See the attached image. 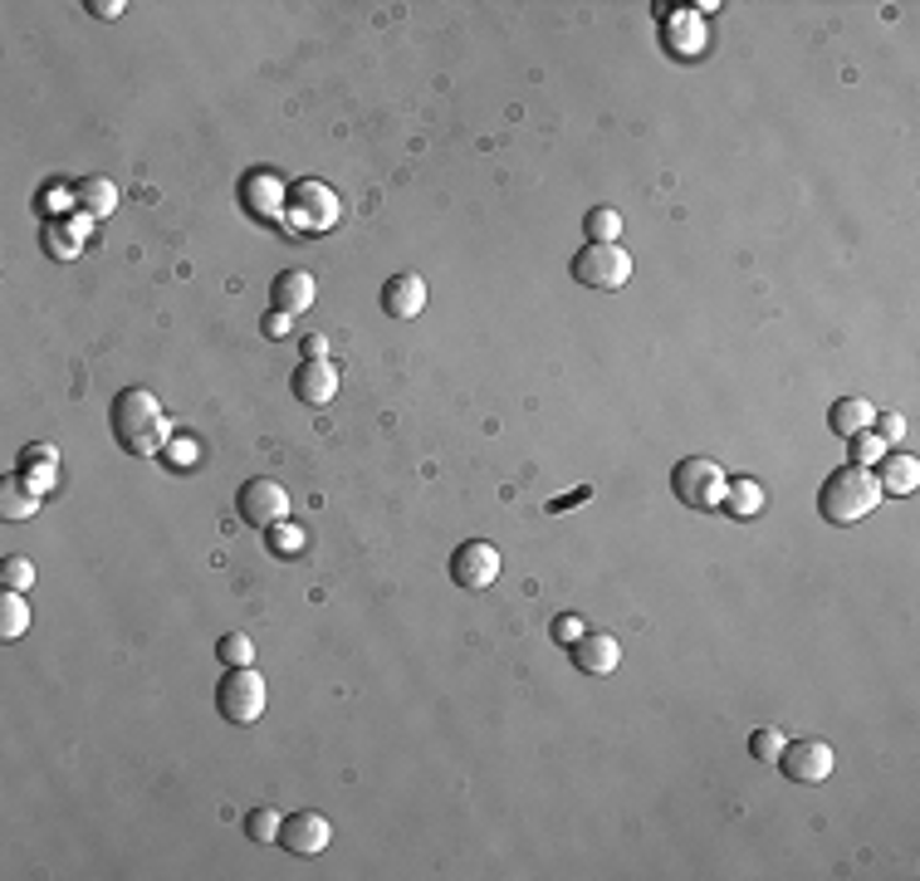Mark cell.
<instances>
[{"label":"cell","instance_id":"6da1fadb","mask_svg":"<svg viewBox=\"0 0 920 881\" xmlns=\"http://www.w3.org/2000/svg\"><path fill=\"white\" fill-rule=\"evenodd\" d=\"M108 422H113V440H118L128 456H142V460L166 450V440H172L162 402H157L148 387H123L108 407Z\"/></svg>","mask_w":920,"mask_h":881},{"label":"cell","instance_id":"7a4b0ae2","mask_svg":"<svg viewBox=\"0 0 920 881\" xmlns=\"http://www.w3.org/2000/svg\"><path fill=\"white\" fill-rule=\"evenodd\" d=\"M876 505H882V485H876V476H872V466H838L828 480H823V490H818V514L828 524H856V519H866Z\"/></svg>","mask_w":920,"mask_h":881},{"label":"cell","instance_id":"3957f363","mask_svg":"<svg viewBox=\"0 0 920 881\" xmlns=\"http://www.w3.org/2000/svg\"><path fill=\"white\" fill-rule=\"evenodd\" d=\"M573 279L588 289L612 294L632 279V255H626V245H617V240H588V245L573 255Z\"/></svg>","mask_w":920,"mask_h":881},{"label":"cell","instance_id":"277c9868","mask_svg":"<svg viewBox=\"0 0 920 881\" xmlns=\"http://www.w3.org/2000/svg\"><path fill=\"white\" fill-rule=\"evenodd\" d=\"M265 676H260L255 666H230L221 676V686H216V710L230 720V725H255L260 716H265Z\"/></svg>","mask_w":920,"mask_h":881},{"label":"cell","instance_id":"5b68a950","mask_svg":"<svg viewBox=\"0 0 920 881\" xmlns=\"http://www.w3.org/2000/svg\"><path fill=\"white\" fill-rule=\"evenodd\" d=\"M725 480L729 476L710 456H686V460H676V470H671L676 500H681L686 510H700V514L720 510V500H725Z\"/></svg>","mask_w":920,"mask_h":881},{"label":"cell","instance_id":"8992f818","mask_svg":"<svg viewBox=\"0 0 920 881\" xmlns=\"http://www.w3.org/2000/svg\"><path fill=\"white\" fill-rule=\"evenodd\" d=\"M235 514L240 524H250V529H279V524L289 519V490L279 485V480H245L235 495Z\"/></svg>","mask_w":920,"mask_h":881},{"label":"cell","instance_id":"52a82bcc","mask_svg":"<svg viewBox=\"0 0 920 881\" xmlns=\"http://www.w3.org/2000/svg\"><path fill=\"white\" fill-rule=\"evenodd\" d=\"M832 744L828 740H783L779 750V769L789 774L793 783H823L832 774Z\"/></svg>","mask_w":920,"mask_h":881},{"label":"cell","instance_id":"ba28073f","mask_svg":"<svg viewBox=\"0 0 920 881\" xmlns=\"http://www.w3.org/2000/svg\"><path fill=\"white\" fill-rule=\"evenodd\" d=\"M495 579H499V549H495V544L465 539L451 553V583L456 587H470V593H480V587H490Z\"/></svg>","mask_w":920,"mask_h":881},{"label":"cell","instance_id":"9c48e42d","mask_svg":"<svg viewBox=\"0 0 920 881\" xmlns=\"http://www.w3.org/2000/svg\"><path fill=\"white\" fill-rule=\"evenodd\" d=\"M329 843H333V827H329V817L313 813V808H304V813H289L285 823H279V847L295 853V857H319Z\"/></svg>","mask_w":920,"mask_h":881},{"label":"cell","instance_id":"30bf717a","mask_svg":"<svg viewBox=\"0 0 920 881\" xmlns=\"http://www.w3.org/2000/svg\"><path fill=\"white\" fill-rule=\"evenodd\" d=\"M289 392L299 397V402L309 407H329L333 397H338V367L329 358H309L295 367V377H289Z\"/></svg>","mask_w":920,"mask_h":881},{"label":"cell","instance_id":"8fae6325","mask_svg":"<svg viewBox=\"0 0 920 881\" xmlns=\"http://www.w3.org/2000/svg\"><path fill=\"white\" fill-rule=\"evenodd\" d=\"M568 652L583 676H612V671L622 666V647H617V637H608V632H583Z\"/></svg>","mask_w":920,"mask_h":881},{"label":"cell","instance_id":"7c38bea8","mask_svg":"<svg viewBox=\"0 0 920 881\" xmlns=\"http://www.w3.org/2000/svg\"><path fill=\"white\" fill-rule=\"evenodd\" d=\"M426 309V279L422 275H392L382 285V313L387 319H416Z\"/></svg>","mask_w":920,"mask_h":881},{"label":"cell","instance_id":"4fadbf2b","mask_svg":"<svg viewBox=\"0 0 920 881\" xmlns=\"http://www.w3.org/2000/svg\"><path fill=\"white\" fill-rule=\"evenodd\" d=\"M876 485H882V495H916L920 485V460L906 456V450H886L882 460H876Z\"/></svg>","mask_w":920,"mask_h":881},{"label":"cell","instance_id":"5bb4252c","mask_svg":"<svg viewBox=\"0 0 920 881\" xmlns=\"http://www.w3.org/2000/svg\"><path fill=\"white\" fill-rule=\"evenodd\" d=\"M313 294H319V289H313V275H309V270H279L275 285H269V299H275V309L289 313V319L309 309Z\"/></svg>","mask_w":920,"mask_h":881},{"label":"cell","instance_id":"9a60e30c","mask_svg":"<svg viewBox=\"0 0 920 881\" xmlns=\"http://www.w3.org/2000/svg\"><path fill=\"white\" fill-rule=\"evenodd\" d=\"M872 416H876V407L866 402V397H838V402H832V412H828V426L847 440V436H856V432H872Z\"/></svg>","mask_w":920,"mask_h":881},{"label":"cell","instance_id":"2e32d148","mask_svg":"<svg viewBox=\"0 0 920 881\" xmlns=\"http://www.w3.org/2000/svg\"><path fill=\"white\" fill-rule=\"evenodd\" d=\"M720 505L729 510V519H755L759 510H764V485H759L755 476H735L725 480V500Z\"/></svg>","mask_w":920,"mask_h":881},{"label":"cell","instance_id":"e0dca14e","mask_svg":"<svg viewBox=\"0 0 920 881\" xmlns=\"http://www.w3.org/2000/svg\"><path fill=\"white\" fill-rule=\"evenodd\" d=\"M39 510V495L25 485V476H5L0 480V519L5 524H25Z\"/></svg>","mask_w":920,"mask_h":881},{"label":"cell","instance_id":"ac0fdd59","mask_svg":"<svg viewBox=\"0 0 920 881\" xmlns=\"http://www.w3.org/2000/svg\"><path fill=\"white\" fill-rule=\"evenodd\" d=\"M20 470H25V485L35 490V495H49V490H55V480H59V456L49 446H35V450H25V456H20Z\"/></svg>","mask_w":920,"mask_h":881},{"label":"cell","instance_id":"d6986e66","mask_svg":"<svg viewBox=\"0 0 920 881\" xmlns=\"http://www.w3.org/2000/svg\"><path fill=\"white\" fill-rule=\"evenodd\" d=\"M74 206L83 216H113V206H118V186L108 182V176H83L74 186Z\"/></svg>","mask_w":920,"mask_h":881},{"label":"cell","instance_id":"ffe728a7","mask_svg":"<svg viewBox=\"0 0 920 881\" xmlns=\"http://www.w3.org/2000/svg\"><path fill=\"white\" fill-rule=\"evenodd\" d=\"M30 632V603L10 587H0V642H20Z\"/></svg>","mask_w":920,"mask_h":881},{"label":"cell","instance_id":"44dd1931","mask_svg":"<svg viewBox=\"0 0 920 881\" xmlns=\"http://www.w3.org/2000/svg\"><path fill=\"white\" fill-rule=\"evenodd\" d=\"M279 823H285V817H279L275 808H250V813H245V837H250V843H279Z\"/></svg>","mask_w":920,"mask_h":881},{"label":"cell","instance_id":"7402d4cb","mask_svg":"<svg viewBox=\"0 0 920 881\" xmlns=\"http://www.w3.org/2000/svg\"><path fill=\"white\" fill-rule=\"evenodd\" d=\"M0 587H10V593H30V587H35V563L20 559V553H10V559L0 563Z\"/></svg>","mask_w":920,"mask_h":881},{"label":"cell","instance_id":"603a6c76","mask_svg":"<svg viewBox=\"0 0 920 881\" xmlns=\"http://www.w3.org/2000/svg\"><path fill=\"white\" fill-rule=\"evenodd\" d=\"M216 656H221V666H250V661H255V642H250L245 632H226L221 642H216Z\"/></svg>","mask_w":920,"mask_h":881},{"label":"cell","instance_id":"cb8c5ba5","mask_svg":"<svg viewBox=\"0 0 920 881\" xmlns=\"http://www.w3.org/2000/svg\"><path fill=\"white\" fill-rule=\"evenodd\" d=\"M583 226H588V240H617V236H622V216H617V206H593Z\"/></svg>","mask_w":920,"mask_h":881},{"label":"cell","instance_id":"d4e9b609","mask_svg":"<svg viewBox=\"0 0 920 881\" xmlns=\"http://www.w3.org/2000/svg\"><path fill=\"white\" fill-rule=\"evenodd\" d=\"M847 446H852V466H876V460L886 456V440L876 436V432H856V436H847Z\"/></svg>","mask_w":920,"mask_h":881},{"label":"cell","instance_id":"484cf974","mask_svg":"<svg viewBox=\"0 0 920 881\" xmlns=\"http://www.w3.org/2000/svg\"><path fill=\"white\" fill-rule=\"evenodd\" d=\"M779 750H783V734L773 725H759L755 734H749V754H755L759 764H773V759H779Z\"/></svg>","mask_w":920,"mask_h":881},{"label":"cell","instance_id":"4316f807","mask_svg":"<svg viewBox=\"0 0 920 881\" xmlns=\"http://www.w3.org/2000/svg\"><path fill=\"white\" fill-rule=\"evenodd\" d=\"M162 456L172 460L176 470H186V466H196V460H202V446H196V436H172V440H166Z\"/></svg>","mask_w":920,"mask_h":881},{"label":"cell","instance_id":"83f0119b","mask_svg":"<svg viewBox=\"0 0 920 881\" xmlns=\"http://www.w3.org/2000/svg\"><path fill=\"white\" fill-rule=\"evenodd\" d=\"M549 632H553V642H563V647H573V642H578V637H583V632H588V627H583V617H573V613H563V617H553V627H549Z\"/></svg>","mask_w":920,"mask_h":881},{"label":"cell","instance_id":"f1b7e54d","mask_svg":"<svg viewBox=\"0 0 920 881\" xmlns=\"http://www.w3.org/2000/svg\"><path fill=\"white\" fill-rule=\"evenodd\" d=\"M872 432L882 436V440H901L906 436V416L901 412H876L872 416Z\"/></svg>","mask_w":920,"mask_h":881},{"label":"cell","instance_id":"f546056e","mask_svg":"<svg viewBox=\"0 0 920 881\" xmlns=\"http://www.w3.org/2000/svg\"><path fill=\"white\" fill-rule=\"evenodd\" d=\"M89 10H93L99 20H118L128 5H123V0H89Z\"/></svg>","mask_w":920,"mask_h":881},{"label":"cell","instance_id":"4dcf8cb0","mask_svg":"<svg viewBox=\"0 0 920 881\" xmlns=\"http://www.w3.org/2000/svg\"><path fill=\"white\" fill-rule=\"evenodd\" d=\"M304 358H329V339H323V333H309L304 339Z\"/></svg>","mask_w":920,"mask_h":881},{"label":"cell","instance_id":"1f68e13d","mask_svg":"<svg viewBox=\"0 0 920 881\" xmlns=\"http://www.w3.org/2000/svg\"><path fill=\"white\" fill-rule=\"evenodd\" d=\"M265 329H269V339H285V333H289V313H279V309H275V313L265 319Z\"/></svg>","mask_w":920,"mask_h":881}]
</instances>
